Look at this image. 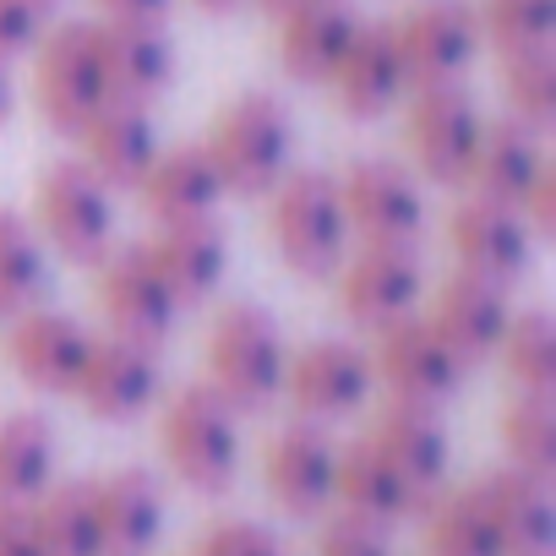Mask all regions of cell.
<instances>
[{"instance_id":"cell-1","label":"cell","mask_w":556,"mask_h":556,"mask_svg":"<svg viewBox=\"0 0 556 556\" xmlns=\"http://www.w3.org/2000/svg\"><path fill=\"white\" fill-rule=\"evenodd\" d=\"M267 229L273 245L285 256L290 273L301 278H333L350 256V218H344V197H339V175L328 169H285L278 186L267 191Z\"/></svg>"},{"instance_id":"cell-2","label":"cell","mask_w":556,"mask_h":556,"mask_svg":"<svg viewBox=\"0 0 556 556\" xmlns=\"http://www.w3.org/2000/svg\"><path fill=\"white\" fill-rule=\"evenodd\" d=\"M207 388L235 409V415H262L278 388H285V333L278 323L256 306V301H229L218 306L213 328H207Z\"/></svg>"},{"instance_id":"cell-3","label":"cell","mask_w":556,"mask_h":556,"mask_svg":"<svg viewBox=\"0 0 556 556\" xmlns=\"http://www.w3.org/2000/svg\"><path fill=\"white\" fill-rule=\"evenodd\" d=\"M290 142H295V121H290L285 99L262 93V88L229 99L202 137L229 197H267L278 186V175L290 169Z\"/></svg>"},{"instance_id":"cell-4","label":"cell","mask_w":556,"mask_h":556,"mask_svg":"<svg viewBox=\"0 0 556 556\" xmlns=\"http://www.w3.org/2000/svg\"><path fill=\"white\" fill-rule=\"evenodd\" d=\"M159 447L169 475L197 496H224L240 480V415L207 382H191L164 404Z\"/></svg>"},{"instance_id":"cell-5","label":"cell","mask_w":556,"mask_h":556,"mask_svg":"<svg viewBox=\"0 0 556 556\" xmlns=\"http://www.w3.org/2000/svg\"><path fill=\"white\" fill-rule=\"evenodd\" d=\"M34 229L45 240V251H55L61 262H77V267H93L110 245H115V207H110V186L83 164V159H66V164H50L45 180H39V197H34Z\"/></svg>"},{"instance_id":"cell-6","label":"cell","mask_w":556,"mask_h":556,"mask_svg":"<svg viewBox=\"0 0 556 556\" xmlns=\"http://www.w3.org/2000/svg\"><path fill=\"white\" fill-rule=\"evenodd\" d=\"M39 61H34V93H39V115L50 121L55 137H77L104 104V72H99V45H93V23H61L50 34H39Z\"/></svg>"},{"instance_id":"cell-7","label":"cell","mask_w":556,"mask_h":556,"mask_svg":"<svg viewBox=\"0 0 556 556\" xmlns=\"http://www.w3.org/2000/svg\"><path fill=\"white\" fill-rule=\"evenodd\" d=\"M485 115L469 99L464 83L447 88H409V115H404V142L415 159V175L431 186H469V164L480 148Z\"/></svg>"},{"instance_id":"cell-8","label":"cell","mask_w":556,"mask_h":556,"mask_svg":"<svg viewBox=\"0 0 556 556\" xmlns=\"http://www.w3.org/2000/svg\"><path fill=\"white\" fill-rule=\"evenodd\" d=\"M93 301H99L115 339H131V344H148V350H159L175 333V317H180V306L164 290V278L153 273L142 240L110 245L93 262Z\"/></svg>"},{"instance_id":"cell-9","label":"cell","mask_w":556,"mask_h":556,"mask_svg":"<svg viewBox=\"0 0 556 556\" xmlns=\"http://www.w3.org/2000/svg\"><path fill=\"white\" fill-rule=\"evenodd\" d=\"M344 218L361 245H420L426 235V191L409 169L388 159H355L339 175Z\"/></svg>"},{"instance_id":"cell-10","label":"cell","mask_w":556,"mask_h":556,"mask_svg":"<svg viewBox=\"0 0 556 556\" xmlns=\"http://www.w3.org/2000/svg\"><path fill=\"white\" fill-rule=\"evenodd\" d=\"M393 45H399V66L409 88H447L464 83V72L480 55V23L458 0H426V7L404 12L393 23Z\"/></svg>"},{"instance_id":"cell-11","label":"cell","mask_w":556,"mask_h":556,"mask_svg":"<svg viewBox=\"0 0 556 556\" xmlns=\"http://www.w3.org/2000/svg\"><path fill=\"white\" fill-rule=\"evenodd\" d=\"M371 377L404 399V404H431L442 409L458 382H464V366L453 361V350L437 339V328L426 323V312H409L388 328H377V350H371Z\"/></svg>"},{"instance_id":"cell-12","label":"cell","mask_w":556,"mask_h":556,"mask_svg":"<svg viewBox=\"0 0 556 556\" xmlns=\"http://www.w3.org/2000/svg\"><path fill=\"white\" fill-rule=\"evenodd\" d=\"M420 295H426L420 245H361L339 267L344 317L371 328V333L399 323V317H409V312H420Z\"/></svg>"},{"instance_id":"cell-13","label":"cell","mask_w":556,"mask_h":556,"mask_svg":"<svg viewBox=\"0 0 556 556\" xmlns=\"http://www.w3.org/2000/svg\"><path fill=\"white\" fill-rule=\"evenodd\" d=\"M371 355L350 339H312L301 344L290 361H285V388L278 393H290V404L301 409V420H344L366 404L371 393Z\"/></svg>"},{"instance_id":"cell-14","label":"cell","mask_w":556,"mask_h":556,"mask_svg":"<svg viewBox=\"0 0 556 556\" xmlns=\"http://www.w3.org/2000/svg\"><path fill=\"white\" fill-rule=\"evenodd\" d=\"M447 245L458 256V273L491 278V285H513V278L529 273L540 240L529 235L518 207H502V202L469 191L447 218Z\"/></svg>"},{"instance_id":"cell-15","label":"cell","mask_w":556,"mask_h":556,"mask_svg":"<svg viewBox=\"0 0 556 556\" xmlns=\"http://www.w3.org/2000/svg\"><path fill=\"white\" fill-rule=\"evenodd\" d=\"M333 464H339V442L317 420H290L262 453V480H267V496L278 502V513H290V518L328 513L333 507Z\"/></svg>"},{"instance_id":"cell-16","label":"cell","mask_w":556,"mask_h":556,"mask_svg":"<svg viewBox=\"0 0 556 556\" xmlns=\"http://www.w3.org/2000/svg\"><path fill=\"white\" fill-rule=\"evenodd\" d=\"M159 355L148 344H131V339H93L88 361H83V377L72 388V399L104 420V426H126L137 420L153 399H159Z\"/></svg>"},{"instance_id":"cell-17","label":"cell","mask_w":556,"mask_h":556,"mask_svg":"<svg viewBox=\"0 0 556 556\" xmlns=\"http://www.w3.org/2000/svg\"><path fill=\"white\" fill-rule=\"evenodd\" d=\"M88 350H93V333L77 317L50 312V306L17 312L12 333H7V361H12L17 382H28L34 393H66L72 399Z\"/></svg>"},{"instance_id":"cell-18","label":"cell","mask_w":556,"mask_h":556,"mask_svg":"<svg viewBox=\"0 0 556 556\" xmlns=\"http://www.w3.org/2000/svg\"><path fill=\"white\" fill-rule=\"evenodd\" d=\"M153 273L164 278V290L175 295V306H202L218 295L224 273H229V235L218 229V218H186V224H153V235L142 240Z\"/></svg>"},{"instance_id":"cell-19","label":"cell","mask_w":556,"mask_h":556,"mask_svg":"<svg viewBox=\"0 0 556 556\" xmlns=\"http://www.w3.org/2000/svg\"><path fill=\"white\" fill-rule=\"evenodd\" d=\"M93 45H99V72H104V93L121 104H153L169 77H175V45L164 23H115L99 17L93 23Z\"/></svg>"},{"instance_id":"cell-20","label":"cell","mask_w":556,"mask_h":556,"mask_svg":"<svg viewBox=\"0 0 556 556\" xmlns=\"http://www.w3.org/2000/svg\"><path fill=\"white\" fill-rule=\"evenodd\" d=\"M507 285H491V278H475V273H453L447 285L437 290L426 323L437 328V339L453 350V361L469 371L480 361L496 355L502 333H507Z\"/></svg>"},{"instance_id":"cell-21","label":"cell","mask_w":556,"mask_h":556,"mask_svg":"<svg viewBox=\"0 0 556 556\" xmlns=\"http://www.w3.org/2000/svg\"><path fill=\"white\" fill-rule=\"evenodd\" d=\"M361 23L366 17L355 12V0H301V7L278 12V66H285V77L328 88Z\"/></svg>"},{"instance_id":"cell-22","label":"cell","mask_w":556,"mask_h":556,"mask_svg":"<svg viewBox=\"0 0 556 556\" xmlns=\"http://www.w3.org/2000/svg\"><path fill=\"white\" fill-rule=\"evenodd\" d=\"M328 93L350 121H382L409 93L399 45H393V23H361L355 45L344 50V61L328 77Z\"/></svg>"},{"instance_id":"cell-23","label":"cell","mask_w":556,"mask_h":556,"mask_svg":"<svg viewBox=\"0 0 556 556\" xmlns=\"http://www.w3.org/2000/svg\"><path fill=\"white\" fill-rule=\"evenodd\" d=\"M366 442L420 491H442L447 480V464H453V442H447V426L431 404H404V399H388V409L371 420Z\"/></svg>"},{"instance_id":"cell-24","label":"cell","mask_w":556,"mask_h":556,"mask_svg":"<svg viewBox=\"0 0 556 556\" xmlns=\"http://www.w3.org/2000/svg\"><path fill=\"white\" fill-rule=\"evenodd\" d=\"M480 485V502L496 523V540L507 556H551L556 545V496H551V480L529 475V469H491Z\"/></svg>"},{"instance_id":"cell-25","label":"cell","mask_w":556,"mask_h":556,"mask_svg":"<svg viewBox=\"0 0 556 556\" xmlns=\"http://www.w3.org/2000/svg\"><path fill=\"white\" fill-rule=\"evenodd\" d=\"M93 513L104 534V556H148L164 534V485L153 469H110L93 480Z\"/></svg>"},{"instance_id":"cell-26","label":"cell","mask_w":556,"mask_h":556,"mask_svg":"<svg viewBox=\"0 0 556 556\" xmlns=\"http://www.w3.org/2000/svg\"><path fill=\"white\" fill-rule=\"evenodd\" d=\"M333 502L339 513L361 518V523H377V529H393L404 518H415L431 496H420L366 437L339 447V464H333Z\"/></svg>"},{"instance_id":"cell-27","label":"cell","mask_w":556,"mask_h":556,"mask_svg":"<svg viewBox=\"0 0 556 556\" xmlns=\"http://www.w3.org/2000/svg\"><path fill=\"white\" fill-rule=\"evenodd\" d=\"M83 164L110 186V191H137V180L148 175V164L159 159V131H153V115L148 104H121L110 99L83 131Z\"/></svg>"},{"instance_id":"cell-28","label":"cell","mask_w":556,"mask_h":556,"mask_svg":"<svg viewBox=\"0 0 556 556\" xmlns=\"http://www.w3.org/2000/svg\"><path fill=\"white\" fill-rule=\"evenodd\" d=\"M137 197H142L153 224H186V218H213L229 191H224L207 148L202 142H180L169 153L159 148V159L137 180Z\"/></svg>"},{"instance_id":"cell-29","label":"cell","mask_w":556,"mask_h":556,"mask_svg":"<svg viewBox=\"0 0 556 556\" xmlns=\"http://www.w3.org/2000/svg\"><path fill=\"white\" fill-rule=\"evenodd\" d=\"M545 164L551 159L540 148V131H529L518 121H485L480 148H475V164H469V186H475V197H491L502 207H518L523 191L534 186V175Z\"/></svg>"},{"instance_id":"cell-30","label":"cell","mask_w":556,"mask_h":556,"mask_svg":"<svg viewBox=\"0 0 556 556\" xmlns=\"http://www.w3.org/2000/svg\"><path fill=\"white\" fill-rule=\"evenodd\" d=\"M55 480V426L34 409L0 415V507H28Z\"/></svg>"},{"instance_id":"cell-31","label":"cell","mask_w":556,"mask_h":556,"mask_svg":"<svg viewBox=\"0 0 556 556\" xmlns=\"http://www.w3.org/2000/svg\"><path fill=\"white\" fill-rule=\"evenodd\" d=\"M420 518H426L420 556H507L502 540H496V523H491V513L480 502V485L431 491Z\"/></svg>"},{"instance_id":"cell-32","label":"cell","mask_w":556,"mask_h":556,"mask_svg":"<svg viewBox=\"0 0 556 556\" xmlns=\"http://www.w3.org/2000/svg\"><path fill=\"white\" fill-rule=\"evenodd\" d=\"M34 507L45 556H104L99 513H93V480H50Z\"/></svg>"},{"instance_id":"cell-33","label":"cell","mask_w":556,"mask_h":556,"mask_svg":"<svg viewBox=\"0 0 556 556\" xmlns=\"http://www.w3.org/2000/svg\"><path fill=\"white\" fill-rule=\"evenodd\" d=\"M45 290H50V251L39 229L17 207H0V317L45 306Z\"/></svg>"},{"instance_id":"cell-34","label":"cell","mask_w":556,"mask_h":556,"mask_svg":"<svg viewBox=\"0 0 556 556\" xmlns=\"http://www.w3.org/2000/svg\"><path fill=\"white\" fill-rule=\"evenodd\" d=\"M502 99H507V121L545 137L556 126V45L502 55Z\"/></svg>"},{"instance_id":"cell-35","label":"cell","mask_w":556,"mask_h":556,"mask_svg":"<svg viewBox=\"0 0 556 556\" xmlns=\"http://www.w3.org/2000/svg\"><path fill=\"white\" fill-rule=\"evenodd\" d=\"M502 447L513 469L556 480V393H518L502 409Z\"/></svg>"},{"instance_id":"cell-36","label":"cell","mask_w":556,"mask_h":556,"mask_svg":"<svg viewBox=\"0 0 556 556\" xmlns=\"http://www.w3.org/2000/svg\"><path fill=\"white\" fill-rule=\"evenodd\" d=\"M496 355H502V371L518 393H556V323L545 312L507 317Z\"/></svg>"},{"instance_id":"cell-37","label":"cell","mask_w":556,"mask_h":556,"mask_svg":"<svg viewBox=\"0 0 556 556\" xmlns=\"http://www.w3.org/2000/svg\"><path fill=\"white\" fill-rule=\"evenodd\" d=\"M475 23H480V39L496 45L502 55L540 50V45H556V0H485Z\"/></svg>"},{"instance_id":"cell-38","label":"cell","mask_w":556,"mask_h":556,"mask_svg":"<svg viewBox=\"0 0 556 556\" xmlns=\"http://www.w3.org/2000/svg\"><path fill=\"white\" fill-rule=\"evenodd\" d=\"M191 556H285V540H278L267 523L224 518V523H213V529L197 534Z\"/></svg>"},{"instance_id":"cell-39","label":"cell","mask_w":556,"mask_h":556,"mask_svg":"<svg viewBox=\"0 0 556 556\" xmlns=\"http://www.w3.org/2000/svg\"><path fill=\"white\" fill-rule=\"evenodd\" d=\"M317 556H393V545H388V529L339 513V518L323 523V534H317Z\"/></svg>"},{"instance_id":"cell-40","label":"cell","mask_w":556,"mask_h":556,"mask_svg":"<svg viewBox=\"0 0 556 556\" xmlns=\"http://www.w3.org/2000/svg\"><path fill=\"white\" fill-rule=\"evenodd\" d=\"M45 34V7L39 0H0V61L34 50Z\"/></svg>"},{"instance_id":"cell-41","label":"cell","mask_w":556,"mask_h":556,"mask_svg":"<svg viewBox=\"0 0 556 556\" xmlns=\"http://www.w3.org/2000/svg\"><path fill=\"white\" fill-rule=\"evenodd\" d=\"M518 213H523V224H529L534 240H551V235H556V164H545V169L534 175V186L523 191Z\"/></svg>"},{"instance_id":"cell-42","label":"cell","mask_w":556,"mask_h":556,"mask_svg":"<svg viewBox=\"0 0 556 556\" xmlns=\"http://www.w3.org/2000/svg\"><path fill=\"white\" fill-rule=\"evenodd\" d=\"M0 556H45L34 507H0Z\"/></svg>"},{"instance_id":"cell-43","label":"cell","mask_w":556,"mask_h":556,"mask_svg":"<svg viewBox=\"0 0 556 556\" xmlns=\"http://www.w3.org/2000/svg\"><path fill=\"white\" fill-rule=\"evenodd\" d=\"M175 0H99V12L115 23H164Z\"/></svg>"},{"instance_id":"cell-44","label":"cell","mask_w":556,"mask_h":556,"mask_svg":"<svg viewBox=\"0 0 556 556\" xmlns=\"http://www.w3.org/2000/svg\"><path fill=\"white\" fill-rule=\"evenodd\" d=\"M197 12H207V17H229V12H240V7H251V0H191Z\"/></svg>"},{"instance_id":"cell-45","label":"cell","mask_w":556,"mask_h":556,"mask_svg":"<svg viewBox=\"0 0 556 556\" xmlns=\"http://www.w3.org/2000/svg\"><path fill=\"white\" fill-rule=\"evenodd\" d=\"M12 121V77H7V61H0V126Z\"/></svg>"},{"instance_id":"cell-46","label":"cell","mask_w":556,"mask_h":556,"mask_svg":"<svg viewBox=\"0 0 556 556\" xmlns=\"http://www.w3.org/2000/svg\"><path fill=\"white\" fill-rule=\"evenodd\" d=\"M251 7H262L267 17H278V12H290V7H301V0H251Z\"/></svg>"},{"instance_id":"cell-47","label":"cell","mask_w":556,"mask_h":556,"mask_svg":"<svg viewBox=\"0 0 556 556\" xmlns=\"http://www.w3.org/2000/svg\"><path fill=\"white\" fill-rule=\"evenodd\" d=\"M39 7H45V12H50V7H55V0H39Z\"/></svg>"}]
</instances>
